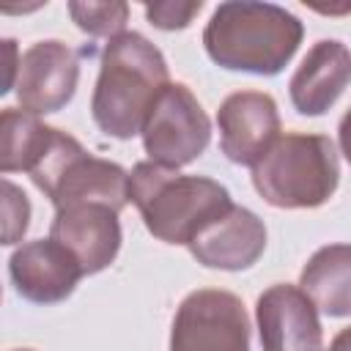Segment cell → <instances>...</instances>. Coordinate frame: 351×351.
Wrapping results in <instances>:
<instances>
[{
	"label": "cell",
	"mask_w": 351,
	"mask_h": 351,
	"mask_svg": "<svg viewBox=\"0 0 351 351\" xmlns=\"http://www.w3.org/2000/svg\"><path fill=\"white\" fill-rule=\"evenodd\" d=\"M170 85V69L156 44L143 33L123 30L101 52L96 88L90 96L93 123L115 140L143 134L148 112Z\"/></svg>",
	"instance_id": "cell-1"
},
{
	"label": "cell",
	"mask_w": 351,
	"mask_h": 351,
	"mask_svg": "<svg viewBox=\"0 0 351 351\" xmlns=\"http://www.w3.org/2000/svg\"><path fill=\"white\" fill-rule=\"evenodd\" d=\"M304 25L277 3L228 0L206 22V55L228 71L274 77L296 55Z\"/></svg>",
	"instance_id": "cell-2"
},
{
	"label": "cell",
	"mask_w": 351,
	"mask_h": 351,
	"mask_svg": "<svg viewBox=\"0 0 351 351\" xmlns=\"http://www.w3.org/2000/svg\"><path fill=\"white\" fill-rule=\"evenodd\" d=\"M129 203L140 211L148 233L165 244H189L208 222L225 214L230 192L206 176L137 162L129 173Z\"/></svg>",
	"instance_id": "cell-3"
},
{
	"label": "cell",
	"mask_w": 351,
	"mask_h": 351,
	"mask_svg": "<svg viewBox=\"0 0 351 351\" xmlns=\"http://www.w3.org/2000/svg\"><path fill=\"white\" fill-rule=\"evenodd\" d=\"M337 151L326 134H280L252 165V186L274 208H318L337 192Z\"/></svg>",
	"instance_id": "cell-4"
},
{
	"label": "cell",
	"mask_w": 351,
	"mask_h": 351,
	"mask_svg": "<svg viewBox=\"0 0 351 351\" xmlns=\"http://www.w3.org/2000/svg\"><path fill=\"white\" fill-rule=\"evenodd\" d=\"M27 176L55 208L71 203H101L121 214L129 203V173L110 159L88 154L77 137L55 126Z\"/></svg>",
	"instance_id": "cell-5"
},
{
	"label": "cell",
	"mask_w": 351,
	"mask_h": 351,
	"mask_svg": "<svg viewBox=\"0 0 351 351\" xmlns=\"http://www.w3.org/2000/svg\"><path fill=\"white\" fill-rule=\"evenodd\" d=\"M170 351H250V318L241 299L219 288L186 293L173 315Z\"/></svg>",
	"instance_id": "cell-6"
},
{
	"label": "cell",
	"mask_w": 351,
	"mask_h": 351,
	"mask_svg": "<svg viewBox=\"0 0 351 351\" xmlns=\"http://www.w3.org/2000/svg\"><path fill=\"white\" fill-rule=\"evenodd\" d=\"M211 140V121L184 82H170L143 126L148 162L178 170L195 162Z\"/></svg>",
	"instance_id": "cell-7"
},
{
	"label": "cell",
	"mask_w": 351,
	"mask_h": 351,
	"mask_svg": "<svg viewBox=\"0 0 351 351\" xmlns=\"http://www.w3.org/2000/svg\"><path fill=\"white\" fill-rule=\"evenodd\" d=\"M80 82V60L71 47L58 38L36 41L22 52L16 77V101L30 115H52L63 110Z\"/></svg>",
	"instance_id": "cell-8"
},
{
	"label": "cell",
	"mask_w": 351,
	"mask_h": 351,
	"mask_svg": "<svg viewBox=\"0 0 351 351\" xmlns=\"http://www.w3.org/2000/svg\"><path fill=\"white\" fill-rule=\"evenodd\" d=\"M255 324L263 351H324V329L313 299L288 282L258 296Z\"/></svg>",
	"instance_id": "cell-9"
},
{
	"label": "cell",
	"mask_w": 351,
	"mask_h": 351,
	"mask_svg": "<svg viewBox=\"0 0 351 351\" xmlns=\"http://www.w3.org/2000/svg\"><path fill=\"white\" fill-rule=\"evenodd\" d=\"M217 126L228 162L252 167L280 137L277 101L261 90H236L219 104Z\"/></svg>",
	"instance_id": "cell-10"
},
{
	"label": "cell",
	"mask_w": 351,
	"mask_h": 351,
	"mask_svg": "<svg viewBox=\"0 0 351 351\" xmlns=\"http://www.w3.org/2000/svg\"><path fill=\"white\" fill-rule=\"evenodd\" d=\"M8 277L22 299L33 304H58L74 293L85 271L63 244L47 236L25 241L11 252Z\"/></svg>",
	"instance_id": "cell-11"
},
{
	"label": "cell",
	"mask_w": 351,
	"mask_h": 351,
	"mask_svg": "<svg viewBox=\"0 0 351 351\" xmlns=\"http://www.w3.org/2000/svg\"><path fill=\"white\" fill-rule=\"evenodd\" d=\"M49 239L63 244L85 274H99L118 258L123 233L115 208L101 203H71L55 208Z\"/></svg>",
	"instance_id": "cell-12"
},
{
	"label": "cell",
	"mask_w": 351,
	"mask_h": 351,
	"mask_svg": "<svg viewBox=\"0 0 351 351\" xmlns=\"http://www.w3.org/2000/svg\"><path fill=\"white\" fill-rule=\"evenodd\" d=\"M186 247L192 258L206 269L241 271L263 255L266 225L255 211L233 203L225 214L208 222Z\"/></svg>",
	"instance_id": "cell-13"
},
{
	"label": "cell",
	"mask_w": 351,
	"mask_h": 351,
	"mask_svg": "<svg viewBox=\"0 0 351 351\" xmlns=\"http://www.w3.org/2000/svg\"><path fill=\"white\" fill-rule=\"evenodd\" d=\"M351 82V49L337 38L315 41L288 82L291 104L299 115L318 118L335 107Z\"/></svg>",
	"instance_id": "cell-14"
},
{
	"label": "cell",
	"mask_w": 351,
	"mask_h": 351,
	"mask_svg": "<svg viewBox=\"0 0 351 351\" xmlns=\"http://www.w3.org/2000/svg\"><path fill=\"white\" fill-rule=\"evenodd\" d=\"M299 288L329 318L351 315V244L318 247L302 269Z\"/></svg>",
	"instance_id": "cell-15"
},
{
	"label": "cell",
	"mask_w": 351,
	"mask_h": 351,
	"mask_svg": "<svg viewBox=\"0 0 351 351\" xmlns=\"http://www.w3.org/2000/svg\"><path fill=\"white\" fill-rule=\"evenodd\" d=\"M52 126L41 123L38 115L25 110L5 107L0 115V170L8 173H27L36 156L41 154Z\"/></svg>",
	"instance_id": "cell-16"
},
{
	"label": "cell",
	"mask_w": 351,
	"mask_h": 351,
	"mask_svg": "<svg viewBox=\"0 0 351 351\" xmlns=\"http://www.w3.org/2000/svg\"><path fill=\"white\" fill-rule=\"evenodd\" d=\"M69 14L74 25L93 36V38H115L123 33L126 19H129V5L123 0H110V3H69Z\"/></svg>",
	"instance_id": "cell-17"
},
{
	"label": "cell",
	"mask_w": 351,
	"mask_h": 351,
	"mask_svg": "<svg viewBox=\"0 0 351 351\" xmlns=\"http://www.w3.org/2000/svg\"><path fill=\"white\" fill-rule=\"evenodd\" d=\"M27 225H30L27 195L11 178H3V244L11 247V244L22 241Z\"/></svg>",
	"instance_id": "cell-18"
},
{
	"label": "cell",
	"mask_w": 351,
	"mask_h": 351,
	"mask_svg": "<svg viewBox=\"0 0 351 351\" xmlns=\"http://www.w3.org/2000/svg\"><path fill=\"white\" fill-rule=\"evenodd\" d=\"M203 3L200 0H159V3H145L143 11L148 16V22L159 30H184L189 27V22L195 19V14H200Z\"/></svg>",
	"instance_id": "cell-19"
},
{
	"label": "cell",
	"mask_w": 351,
	"mask_h": 351,
	"mask_svg": "<svg viewBox=\"0 0 351 351\" xmlns=\"http://www.w3.org/2000/svg\"><path fill=\"white\" fill-rule=\"evenodd\" d=\"M3 52H5V80H3V88L0 93H8L14 85H16V77H19V49H16V41L14 38H5L3 41Z\"/></svg>",
	"instance_id": "cell-20"
},
{
	"label": "cell",
	"mask_w": 351,
	"mask_h": 351,
	"mask_svg": "<svg viewBox=\"0 0 351 351\" xmlns=\"http://www.w3.org/2000/svg\"><path fill=\"white\" fill-rule=\"evenodd\" d=\"M337 143H340V154L346 156V162L351 165V110L343 115L340 126H337Z\"/></svg>",
	"instance_id": "cell-21"
},
{
	"label": "cell",
	"mask_w": 351,
	"mask_h": 351,
	"mask_svg": "<svg viewBox=\"0 0 351 351\" xmlns=\"http://www.w3.org/2000/svg\"><path fill=\"white\" fill-rule=\"evenodd\" d=\"M326 351H351V326L340 329V332L332 337V343H329Z\"/></svg>",
	"instance_id": "cell-22"
},
{
	"label": "cell",
	"mask_w": 351,
	"mask_h": 351,
	"mask_svg": "<svg viewBox=\"0 0 351 351\" xmlns=\"http://www.w3.org/2000/svg\"><path fill=\"white\" fill-rule=\"evenodd\" d=\"M313 8L321 14H351V3H346V5H313Z\"/></svg>",
	"instance_id": "cell-23"
},
{
	"label": "cell",
	"mask_w": 351,
	"mask_h": 351,
	"mask_svg": "<svg viewBox=\"0 0 351 351\" xmlns=\"http://www.w3.org/2000/svg\"><path fill=\"white\" fill-rule=\"evenodd\" d=\"M14 351H33V348H14Z\"/></svg>",
	"instance_id": "cell-24"
}]
</instances>
